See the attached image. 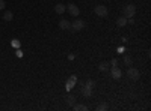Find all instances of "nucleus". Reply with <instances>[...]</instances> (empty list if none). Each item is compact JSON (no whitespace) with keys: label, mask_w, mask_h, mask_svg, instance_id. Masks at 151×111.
I'll list each match as a JSON object with an SVG mask.
<instances>
[{"label":"nucleus","mask_w":151,"mask_h":111,"mask_svg":"<svg viewBox=\"0 0 151 111\" xmlns=\"http://www.w3.org/2000/svg\"><path fill=\"white\" fill-rule=\"evenodd\" d=\"M92 87H94V83H92V80H88L85 84H82V95L85 96V98H89L91 95H92Z\"/></svg>","instance_id":"obj_1"},{"label":"nucleus","mask_w":151,"mask_h":111,"mask_svg":"<svg viewBox=\"0 0 151 111\" xmlns=\"http://www.w3.org/2000/svg\"><path fill=\"white\" fill-rule=\"evenodd\" d=\"M134 14H136V6L134 5H125V8H124V17L125 18H132V17H134Z\"/></svg>","instance_id":"obj_2"},{"label":"nucleus","mask_w":151,"mask_h":111,"mask_svg":"<svg viewBox=\"0 0 151 111\" xmlns=\"http://www.w3.org/2000/svg\"><path fill=\"white\" fill-rule=\"evenodd\" d=\"M85 29V21L83 20H74L73 23H71V30L73 32H80V30H83Z\"/></svg>","instance_id":"obj_3"},{"label":"nucleus","mask_w":151,"mask_h":111,"mask_svg":"<svg viewBox=\"0 0 151 111\" xmlns=\"http://www.w3.org/2000/svg\"><path fill=\"white\" fill-rule=\"evenodd\" d=\"M94 12L97 14V17H107V8L104 6V5H97L95 8H94Z\"/></svg>","instance_id":"obj_4"},{"label":"nucleus","mask_w":151,"mask_h":111,"mask_svg":"<svg viewBox=\"0 0 151 111\" xmlns=\"http://www.w3.org/2000/svg\"><path fill=\"white\" fill-rule=\"evenodd\" d=\"M127 75H129V78H132L133 81H136V80H139V77H141V72H139V69H136V68H130V66H129Z\"/></svg>","instance_id":"obj_5"},{"label":"nucleus","mask_w":151,"mask_h":111,"mask_svg":"<svg viewBox=\"0 0 151 111\" xmlns=\"http://www.w3.org/2000/svg\"><path fill=\"white\" fill-rule=\"evenodd\" d=\"M67 11L70 12L71 17H79V15H80V9L76 6V5H73V3H70V5L67 6Z\"/></svg>","instance_id":"obj_6"},{"label":"nucleus","mask_w":151,"mask_h":111,"mask_svg":"<svg viewBox=\"0 0 151 111\" xmlns=\"http://www.w3.org/2000/svg\"><path fill=\"white\" fill-rule=\"evenodd\" d=\"M76 83H77V77H76V75H71V77H70V80H68V81H67V84H65L67 90L73 89L74 86H76Z\"/></svg>","instance_id":"obj_7"},{"label":"nucleus","mask_w":151,"mask_h":111,"mask_svg":"<svg viewBox=\"0 0 151 111\" xmlns=\"http://www.w3.org/2000/svg\"><path fill=\"white\" fill-rule=\"evenodd\" d=\"M110 74H112V78H115V80H119L121 78V69L118 66H112Z\"/></svg>","instance_id":"obj_8"},{"label":"nucleus","mask_w":151,"mask_h":111,"mask_svg":"<svg viewBox=\"0 0 151 111\" xmlns=\"http://www.w3.org/2000/svg\"><path fill=\"white\" fill-rule=\"evenodd\" d=\"M59 29H62V30L71 29V23H70L68 20H60V21H59Z\"/></svg>","instance_id":"obj_9"},{"label":"nucleus","mask_w":151,"mask_h":111,"mask_svg":"<svg viewBox=\"0 0 151 111\" xmlns=\"http://www.w3.org/2000/svg\"><path fill=\"white\" fill-rule=\"evenodd\" d=\"M55 11H56V14L62 15V14H64V12L67 11V6H65V5H62V3H58V5L55 6Z\"/></svg>","instance_id":"obj_10"},{"label":"nucleus","mask_w":151,"mask_h":111,"mask_svg":"<svg viewBox=\"0 0 151 111\" xmlns=\"http://www.w3.org/2000/svg\"><path fill=\"white\" fill-rule=\"evenodd\" d=\"M127 23H129V20L125 18V17H119V18L116 20V26H118V27H124Z\"/></svg>","instance_id":"obj_11"},{"label":"nucleus","mask_w":151,"mask_h":111,"mask_svg":"<svg viewBox=\"0 0 151 111\" xmlns=\"http://www.w3.org/2000/svg\"><path fill=\"white\" fill-rule=\"evenodd\" d=\"M65 101H67V104H68L70 107H73V105L76 104V98H74L73 95H68V96L65 98Z\"/></svg>","instance_id":"obj_12"},{"label":"nucleus","mask_w":151,"mask_h":111,"mask_svg":"<svg viewBox=\"0 0 151 111\" xmlns=\"http://www.w3.org/2000/svg\"><path fill=\"white\" fill-rule=\"evenodd\" d=\"M12 18H14V14H12L11 11H8V12H5V14H3V20L5 21H12Z\"/></svg>","instance_id":"obj_13"},{"label":"nucleus","mask_w":151,"mask_h":111,"mask_svg":"<svg viewBox=\"0 0 151 111\" xmlns=\"http://www.w3.org/2000/svg\"><path fill=\"white\" fill-rule=\"evenodd\" d=\"M73 110H76V111H86L88 110V107L86 105H83V104H80V105H73Z\"/></svg>","instance_id":"obj_14"},{"label":"nucleus","mask_w":151,"mask_h":111,"mask_svg":"<svg viewBox=\"0 0 151 111\" xmlns=\"http://www.w3.org/2000/svg\"><path fill=\"white\" fill-rule=\"evenodd\" d=\"M107 68H109V63H107V62H101V63L98 65V69H100V71H106Z\"/></svg>","instance_id":"obj_15"},{"label":"nucleus","mask_w":151,"mask_h":111,"mask_svg":"<svg viewBox=\"0 0 151 111\" xmlns=\"http://www.w3.org/2000/svg\"><path fill=\"white\" fill-rule=\"evenodd\" d=\"M124 63L127 65V66L133 65V60H132V57H130V56H124Z\"/></svg>","instance_id":"obj_16"},{"label":"nucleus","mask_w":151,"mask_h":111,"mask_svg":"<svg viewBox=\"0 0 151 111\" xmlns=\"http://www.w3.org/2000/svg\"><path fill=\"white\" fill-rule=\"evenodd\" d=\"M107 108H109V105H107V104H100V105L97 107V110H98V111H104V110H107Z\"/></svg>","instance_id":"obj_17"},{"label":"nucleus","mask_w":151,"mask_h":111,"mask_svg":"<svg viewBox=\"0 0 151 111\" xmlns=\"http://www.w3.org/2000/svg\"><path fill=\"white\" fill-rule=\"evenodd\" d=\"M5 6H6L5 0H0V11H2V9H5Z\"/></svg>","instance_id":"obj_18"},{"label":"nucleus","mask_w":151,"mask_h":111,"mask_svg":"<svg viewBox=\"0 0 151 111\" xmlns=\"http://www.w3.org/2000/svg\"><path fill=\"white\" fill-rule=\"evenodd\" d=\"M12 45H14V47H18V39H14V42H12Z\"/></svg>","instance_id":"obj_19"},{"label":"nucleus","mask_w":151,"mask_h":111,"mask_svg":"<svg viewBox=\"0 0 151 111\" xmlns=\"http://www.w3.org/2000/svg\"><path fill=\"white\" fill-rule=\"evenodd\" d=\"M110 63H112V66H116V63H118V62H116V60H115V59H113V60H112V62H110Z\"/></svg>","instance_id":"obj_20"}]
</instances>
